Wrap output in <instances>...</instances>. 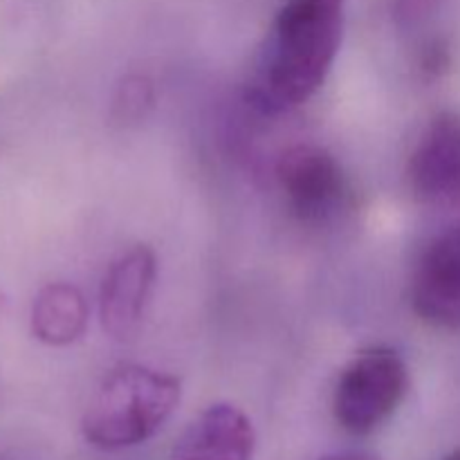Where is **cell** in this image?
I'll use <instances>...</instances> for the list:
<instances>
[{
	"mask_svg": "<svg viewBox=\"0 0 460 460\" xmlns=\"http://www.w3.org/2000/svg\"><path fill=\"white\" fill-rule=\"evenodd\" d=\"M346 0H283L274 16L247 97L263 115H281L308 102L340 54Z\"/></svg>",
	"mask_w": 460,
	"mask_h": 460,
	"instance_id": "cell-1",
	"label": "cell"
},
{
	"mask_svg": "<svg viewBox=\"0 0 460 460\" xmlns=\"http://www.w3.org/2000/svg\"><path fill=\"white\" fill-rule=\"evenodd\" d=\"M180 395L182 385L175 376L142 364H119L103 377L85 409L84 438L106 452L146 443L173 416Z\"/></svg>",
	"mask_w": 460,
	"mask_h": 460,
	"instance_id": "cell-2",
	"label": "cell"
},
{
	"mask_svg": "<svg viewBox=\"0 0 460 460\" xmlns=\"http://www.w3.org/2000/svg\"><path fill=\"white\" fill-rule=\"evenodd\" d=\"M409 389L404 359L386 346L362 350L337 380L332 413L341 429L364 436L385 425L402 404Z\"/></svg>",
	"mask_w": 460,
	"mask_h": 460,
	"instance_id": "cell-3",
	"label": "cell"
},
{
	"mask_svg": "<svg viewBox=\"0 0 460 460\" xmlns=\"http://www.w3.org/2000/svg\"><path fill=\"white\" fill-rule=\"evenodd\" d=\"M277 182L288 209L305 225L328 223L349 193L337 157L317 144H295L277 162Z\"/></svg>",
	"mask_w": 460,
	"mask_h": 460,
	"instance_id": "cell-4",
	"label": "cell"
},
{
	"mask_svg": "<svg viewBox=\"0 0 460 460\" xmlns=\"http://www.w3.org/2000/svg\"><path fill=\"white\" fill-rule=\"evenodd\" d=\"M155 272V254L146 245L130 247L111 263L99 290V319L112 340L124 341L137 335Z\"/></svg>",
	"mask_w": 460,
	"mask_h": 460,
	"instance_id": "cell-5",
	"label": "cell"
},
{
	"mask_svg": "<svg viewBox=\"0 0 460 460\" xmlns=\"http://www.w3.org/2000/svg\"><path fill=\"white\" fill-rule=\"evenodd\" d=\"M413 198L427 205L460 200V115L438 112L422 130L407 162Z\"/></svg>",
	"mask_w": 460,
	"mask_h": 460,
	"instance_id": "cell-6",
	"label": "cell"
},
{
	"mask_svg": "<svg viewBox=\"0 0 460 460\" xmlns=\"http://www.w3.org/2000/svg\"><path fill=\"white\" fill-rule=\"evenodd\" d=\"M413 313L436 328H460V225L425 250L411 281Z\"/></svg>",
	"mask_w": 460,
	"mask_h": 460,
	"instance_id": "cell-7",
	"label": "cell"
},
{
	"mask_svg": "<svg viewBox=\"0 0 460 460\" xmlns=\"http://www.w3.org/2000/svg\"><path fill=\"white\" fill-rule=\"evenodd\" d=\"M256 431L250 418L227 402L211 404L189 422L171 447L169 460H250Z\"/></svg>",
	"mask_w": 460,
	"mask_h": 460,
	"instance_id": "cell-8",
	"label": "cell"
},
{
	"mask_svg": "<svg viewBox=\"0 0 460 460\" xmlns=\"http://www.w3.org/2000/svg\"><path fill=\"white\" fill-rule=\"evenodd\" d=\"M88 305L70 283H49L31 305V332L48 346H70L85 332Z\"/></svg>",
	"mask_w": 460,
	"mask_h": 460,
	"instance_id": "cell-9",
	"label": "cell"
},
{
	"mask_svg": "<svg viewBox=\"0 0 460 460\" xmlns=\"http://www.w3.org/2000/svg\"><path fill=\"white\" fill-rule=\"evenodd\" d=\"M153 103V88L142 76H130L124 81L115 99V111L119 119H139L146 115Z\"/></svg>",
	"mask_w": 460,
	"mask_h": 460,
	"instance_id": "cell-10",
	"label": "cell"
},
{
	"mask_svg": "<svg viewBox=\"0 0 460 460\" xmlns=\"http://www.w3.org/2000/svg\"><path fill=\"white\" fill-rule=\"evenodd\" d=\"M323 460H380L376 456H368V454H355V452H346V454H332V456H326Z\"/></svg>",
	"mask_w": 460,
	"mask_h": 460,
	"instance_id": "cell-11",
	"label": "cell"
},
{
	"mask_svg": "<svg viewBox=\"0 0 460 460\" xmlns=\"http://www.w3.org/2000/svg\"><path fill=\"white\" fill-rule=\"evenodd\" d=\"M445 460H460V449H456V452H454L452 456H447Z\"/></svg>",
	"mask_w": 460,
	"mask_h": 460,
	"instance_id": "cell-12",
	"label": "cell"
}]
</instances>
